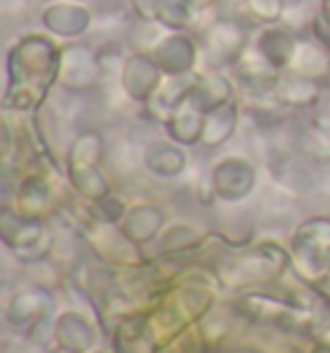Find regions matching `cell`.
Instances as JSON below:
<instances>
[{
  "instance_id": "6da1fadb",
  "label": "cell",
  "mask_w": 330,
  "mask_h": 353,
  "mask_svg": "<svg viewBox=\"0 0 330 353\" xmlns=\"http://www.w3.org/2000/svg\"><path fill=\"white\" fill-rule=\"evenodd\" d=\"M59 72V52L44 37L29 34L8 54V106H34Z\"/></svg>"
},
{
  "instance_id": "7a4b0ae2",
  "label": "cell",
  "mask_w": 330,
  "mask_h": 353,
  "mask_svg": "<svg viewBox=\"0 0 330 353\" xmlns=\"http://www.w3.org/2000/svg\"><path fill=\"white\" fill-rule=\"evenodd\" d=\"M104 72L101 59L90 47H80V44H70L59 52V83L68 90H86L93 88Z\"/></svg>"
},
{
  "instance_id": "3957f363",
  "label": "cell",
  "mask_w": 330,
  "mask_h": 353,
  "mask_svg": "<svg viewBox=\"0 0 330 353\" xmlns=\"http://www.w3.org/2000/svg\"><path fill=\"white\" fill-rule=\"evenodd\" d=\"M204 50L212 65H235L243 57L245 34L235 21L220 19L204 31Z\"/></svg>"
},
{
  "instance_id": "277c9868",
  "label": "cell",
  "mask_w": 330,
  "mask_h": 353,
  "mask_svg": "<svg viewBox=\"0 0 330 353\" xmlns=\"http://www.w3.org/2000/svg\"><path fill=\"white\" fill-rule=\"evenodd\" d=\"M160 72L163 70L157 68L155 57H147V54L137 52L132 57H126V62L122 65V88L135 101H145L157 88Z\"/></svg>"
},
{
  "instance_id": "5b68a950",
  "label": "cell",
  "mask_w": 330,
  "mask_h": 353,
  "mask_svg": "<svg viewBox=\"0 0 330 353\" xmlns=\"http://www.w3.org/2000/svg\"><path fill=\"white\" fill-rule=\"evenodd\" d=\"M157 68L168 72V75H184L194 68L196 62V44L184 34H173V37H165L163 41H157L155 50H153Z\"/></svg>"
},
{
  "instance_id": "8992f818",
  "label": "cell",
  "mask_w": 330,
  "mask_h": 353,
  "mask_svg": "<svg viewBox=\"0 0 330 353\" xmlns=\"http://www.w3.org/2000/svg\"><path fill=\"white\" fill-rule=\"evenodd\" d=\"M41 21L57 37H78V34H86L90 26V10L75 3H52L44 8Z\"/></svg>"
},
{
  "instance_id": "52a82bcc",
  "label": "cell",
  "mask_w": 330,
  "mask_h": 353,
  "mask_svg": "<svg viewBox=\"0 0 330 353\" xmlns=\"http://www.w3.org/2000/svg\"><path fill=\"white\" fill-rule=\"evenodd\" d=\"M258 54L266 62H271L273 68H287L291 65V59L297 54V41L287 29H266L258 37Z\"/></svg>"
},
{
  "instance_id": "ba28073f",
  "label": "cell",
  "mask_w": 330,
  "mask_h": 353,
  "mask_svg": "<svg viewBox=\"0 0 330 353\" xmlns=\"http://www.w3.org/2000/svg\"><path fill=\"white\" fill-rule=\"evenodd\" d=\"M273 65L266 62V59L258 54V57H240L235 62V72H237V80L243 83L248 90H255V93H263V90L276 88L279 78L273 75Z\"/></svg>"
},
{
  "instance_id": "9c48e42d",
  "label": "cell",
  "mask_w": 330,
  "mask_h": 353,
  "mask_svg": "<svg viewBox=\"0 0 330 353\" xmlns=\"http://www.w3.org/2000/svg\"><path fill=\"white\" fill-rule=\"evenodd\" d=\"M276 93L279 99L289 101V103H312V101L320 96V85L315 83V78L310 75H302V72H291V75H284L276 83Z\"/></svg>"
},
{
  "instance_id": "30bf717a",
  "label": "cell",
  "mask_w": 330,
  "mask_h": 353,
  "mask_svg": "<svg viewBox=\"0 0 330 353\" xmlns=\"http://www.w3.org/2000/svg\"><path fill=\"white\" fill-rule=\"evenodd\" d=\"M253 186V170L243 163H227L217 170V188L227 199L243 196L245 191Z\"/></svg>"
},
{
  "instance_id": "8fae6325",
  "label": "cell",
  "mask_w": 330,
  "mask_h": 353,
  "mask_svg": "<svg viewBox=\"0 0 330 353\" xmlns=\"http://www.w3.org/2000/svg\"><path fill=\"white\" fill-rule=\"evenodd\" d=\"M230 99V83L220 75H206V78H196V85L191 90V101L199 108H217L224 106Z\"/></svg>"
},
{
  "instance_id": "7c38bea8",
  "label": "cell",
  "mask_w": 330,
  "mask_h": 353,
  "mask_svg": "<svg viewBox=\"0 0 330 353\" xmlns=\"http://www.w3.org/2000/svg\"><path fill=\"white\" fill-rule=\"evenodd\" d=\"M196 16L194 0H160L157 3V21L171 29H184Z\"/></svg>"
},
{
  "instance_id": "4fadbf2b",
  "label": "cell",
  "mask_w": 330,
  "mask_h": 353,
  "mask_svg": "<svg viewBox=\"0 0 330 353\" xmlns=\"http://www.w3.org/2000/svg\"><path fill=\"white\" fill-rule=\"evenodd\" d=\"M291 68L297 70V72H302V75L318 78L322 72H330V59L325 57V52L318 50V47L300 44V47H297V54L291 59Z\"/></svg>"
},
{
  "instance_id": "5bb4252c",
  "label": "cell",
  "mask_w": 330,
  "mask_h": 353,
  "mask_svg": "<svg viewBox=\"0 0 330 353\" xmlns=\"http://www.w3.org/2000/svg\"><path fill=\"white\" fill-rule=\"evenodd\" d=\"M235 127V108L233 106H217L212 108V114L206 117V124H204V142L209 145H217V142H222Z\"/></svg>"
},
{
  "instance_id": "9a60e30c",
  "label": "cell",
  "mask_w": 330,
  "mask_h": 353,
  "mask_svg": "<svg viewBox=\"0 0 330 353\" xmlns=\"http://www.w3.org/2000/svg\"><path fill=\"white\" fill-rule=\"evenodd\" d=\"M196 108H199L196 103H194V108H181V111L175 114L173 121H171V134L178 137L181 142H194L196 134H199V129H202Z\"/></svg>"
},
{
  "instance_id": "2e32d148",
  "label": "cell",
  "mask_w": 330,
  "mask_h": 353,
  "mask_svg": "<svg viewBox=\"0 0 330 353\" xmlns=\"http://www.w3.org/2000/svg\"><path fill=\"white\" fill-rule=\"evenodd\" d=\"M150 168L155 170V173H160V176H171V173H178L181 168H184V157H181V152H175V150L171 148H155L153 152H150Z\"/></svg>"
},
{
  "instance_id": "e0dca14e",
  "label": "cell",
  "mask_w": 330,
  "mask_h": 353,
  "mask_svg": "<svg viewBox=\"0 0 330 353\" xmlns=\"http://www.w3.org/2000/svg\"><path fill=\"white\" fill-rule=\"evenodd\" d=\"M284 0H245V8L258 21H279L284 13Z\"/></svg>"
},
{
  "instance_id": "ac0fdd59",
  "label": "cell",
  "mask_w": 330,
  "mask_h": 353,
  "mask_svg": "<svg viewBox=\"0 0 330 353\" xmlns=\"http://www.w3.org/2000/svg\"><path fill=\"white\" fill-rule=\"evenodd\" d=\"M312 34H315V37L330 50V19L325 16V13H320V16L312 19Z\"/></svg>"
},
{
  "instance_id": "d6986e66",
  "label": "cell",
  "mask_w": 330,
  "mask_h": 353,
  "mask_svg": "<svg viewBox=\"0 0 330 353\" xmlns=\"http://www.w3.org/2000/svg\"><path fill=\"white\" fill-rule=\"evenodd\" d=\"M157 3H160V0H132V6H135V10L139 13V19H145V21L157 19Z\"/></svg>"
},
{
  "instance_id": "ffe728a7",
  "label": "cell",
  "mask_w": 330,
  "mask_h": 353,
  "mask_svg": "<svg viewBox=\"0 0 330 353\" xmlns=\"http://www.w3.org/2000/svg\"><path fill=\"white\" fill-rule=\"evenodd\" d=\"M322 13L330 19V0H322Z\"/></svg>"
},
{
  "instance_id": "44dd1931",
  "label": "cell",
  "mask_w": 330,
  "mask_h": 353,
  "mask_svg": "<svg viewBox=\"0 0 330 353\" xmlns=\"http://www.w3.org/2000/svg\"><path fill=\"white\" fill-rule=\"evenodd\" d=\"M209 3H214V0H194V6H209Z\"/></svg>"
},
{
  "instance_id": "7402d4cb",
  "label": "cell",
  "mask_w": 330,
  "mask_h": 353,
  "mask_svg": "<svg viewBox=\"0 0 330 353\" xmlns=\"http://www.w3.org/2000/svg\"><path fill=\"white\" fill-rule=\"evenodd\" d=\"M284 3H289V6H300L302 0H284Z\"/></svg>"
}]
</instances>
